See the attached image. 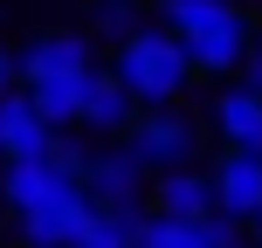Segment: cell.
<instances>
[{"mask_svg": "<svg viewBox=\"0 0 262 248\" xmlns=\"http://www.w3.org/2000/svg\"><path fill=\"white\" fill-rule=\"evenodd\" d=\"M111 76L124 83L131 104H145V110H172V97L193 83V62H186L180 35H166V28L138 21V28L118 41V62H111Z\"/></svg>", "mask_w": 262, "mask_h": 248, "instance_id": "obj_1", "label": "cell"}, {"mask_svg": "<svg viewBox=\"0 0 262 248\" xmlns=\"http://www.w3.org/2000/svg\"><path fill=\"white\" fill-rule=\"evenodd\" d=\"M152 207L166 214V221H207V214H214V186H207V172L172 166V172L152 179Z\"/></svg>", "mask_w": 262, "mask_h": 248, "instance_id": "obj_9", "label": "cell"}, {"mask_svg": "<svg viewBox=\"0 0 262 248\" xmlns=\"http://www.w3.org/2000/svg\"><path fill=\"white\" fill-rule=\"evenodd\" d=\"M124 145L145 159V166L172 172V166H186V152H193V124H186L180 110H145V118H131V138Z\"/></svg>", "mask_w": 262, "mask_h": 248, "instance_id": "obj_6", "label": "cell"}, {"mask_svg": "<svg viewBox=\"0 0 262 248\" xmlns=\"http://www.w3.org/2000/svg\"><path fill=\"white\" fill-rule=\"evenodd\" d=\"M235 21H249V14L235 7V0H166V35H180V41H200V35H221V28H235Z\"/></svg>", "mask_w": 262, "mask_h": 248, "instance_id": "obj_10", "label": "cell"}, {"mask_svg": "<svg viewBox=\"0 0 262 248\" xmlns=\"http://www.w3.org/2000/svg\"><path fill=\"white\" fill-rule=\"evenodd\" d=\"M49 145H55V131L41 124L35 97H28V90H7V97H0V159H7V166L49 159Z\"/></svg>", "mask_w": 262, "mask_h": 248, "instance_id": "obj_7", "label": "cell"}, {"mask_svg": "<svg viewBox=\"0 0 262 248\" xmlns=\"http://www.w3.org/2000/svg\"><path fill=\"white\" fill-rule=\"evenodd\" d=\"M138 248H242V228L221 221V214H207V221H166V214H152L138 228Z\"/></svg>", "mask_w": 262, "mask_h": 248, "instance_id": "obj_8", "label": "cell"}, {"mask_svg": "<svg viewBox=\"0 0 262 248\" xmlns=\"http://www.w3.org/2000/svg\"><path fill=\"white\" fill-rule=\"evenodd\" d=\"M7 90H14V55L0 49V97H7Z\"/></svg>", "mask_w": 262, "mask_h": 248, "instance_id": "obj_17", "label": "cell"}, {"mask_svg": "<svg viewBox=\"0 0 262 248\" xmlns=\"http://www.w3.org/2000/svg\"><path fill=\"white\" fill-rule=\"evenodd\" d=\"M131 28H138V14H131V0H104V7H97V35H131Z\"/></svg>", "mask_w": 262, "mask_h": 248, "instance_id": "obj_15", "label": "cell"}, {"mask_svg": "<svg viewBox=\"0 0 262 248\" xmlns=\"http://www.w3.org/2000/svg\"><path fill=\"white\" fill-rule=\"evenodd\" d=\"M131 118H138V104L124 97V83L111 69H97L90 90H83V124L90 131H131Z\"/></svg>", "mask_w": 262, "mask_h": 248, "instance_id": "obj_12", "label": "cell"}, {"mask_svg": "<svg viewBox=\"0 0 262 248\" xmlns=\"http://www.w3.org/2000/svg\"><path fill=\"white\" fill-rule=\"evenodd\" d=\"M242 76H249V90L262 97V41H249V55H242Z\"/></svg>", "mask_w": 262, "mask_h": 248, "instance_id": "obj_16", "label": "cell"}, {"mask_svg": "<svg viewBox=\"0 0 262 248\" xmlns=\"http://www.w3.org/2000/svg\"><path fill=\"white\" fill-rule=\"evenodd\" d=\"M69 186H83V179H76L69 166H55V159H21V166L0 172V200L14 207V221L35 214V207H49V200H62Z\"/></svg>", "mask_w": 262, "mask_h": 248, "instance_id": "obj_4", "label": "cell"}, {"mask_svg": "<svg viewBox=\"0 0 262 248\" xmlns=\"http://www.w3.org/2000/svg\"><path fill=\"white\" fill-rule=\"evenodd\" d=\"M90 35L76 28H49V35L28 41V55H14V76L21 83H49V76H90Z\"/></svg>", "mask_w": 262, "mask_h": 248, "instance_id": "obj_3", "label": "cell"}, {"mask_svg": "<svg viewBox=\"0 0 262 248\" xmlns=\"http://www.w3.org/2000/svg\"><path fill=\"white\" fill-rule=\"evenodd\" d=\"M145 172H152V166H145L131 145H118V152H97L90 166H83V193H90L97 207H138Z\"/></svg>", "mask_w": 262, "mask_h": 248, "instance_id": "obj_5", "label": "cell"}, {"mask_svg": "<svg viewBox=\"0 0 262 248\" xmlns=\"http://www.w3.org/2000/svg\"><path fill=\"white\" fill-rule=\"evenodd\" d=\"M97 76V69H90ZM90 76H49V83H28V97H35L41 124L62 131V124H83V90H90Z\"/></svg>", "mask_w": 262, "mask_h": 248, "instance_id": "obj_13", "label": "cell"}, {"mask_svg": "<svg viewBox=\"0 0 262 248\" xmlns=\"http://www.w3.org/2000/svg\"><path fill=\"white\" fill-rule=\"evenodd\" d=\"M214 124H221V138L235 145V152H262V97L249 90V83L221 90V104H214Z\"/></svg>", "mask_w": 262, "mask_h": 248, "instance_id": "obj_11", "label": "cell"}, {"mask_svg": "<svg viewBox=\"0 0 262 248\" xmlns=\"http://www.w3.org/2000/svg\"><path fill=\"white\" fill-rule=\"evenodd\" d=\"M207 186H214V214L235 221V228H249L262 214V152H235V145H228L221 166L207 172Z\"/></svg>", "mask_w": 262, "mask_h": 248, "instance_id": "obj_2", "label": "cell"}, {"mask_svg": "<svg viewBox=\"0 0 262 248\" xmlns=\"http://www.w3.org/2000/svg\"><path fill=\"white\" fill-rule=\"evenodd\" d=\"M138 228H145L138 207H97L90 200V221H83L76 248H138Z\"/></svg>", "mask_w": 262, "mask_h": 248, "instance_id": "obj_14", "label": "cell"}, {"mask_svg": "<svg viewBox=\"0 0 262 248\" xmlns=\"http://www.w3.org/2000/svg\"><path fill=\"white\" fill-rule=\"evenodd\" d=\"M249 228H255V248H262V214H255V221H249Z\"/></svg>", "mask_w": 262, "mask_h": 248, "instance_id": "obj_18", "label": "cell"}]
</instances>
